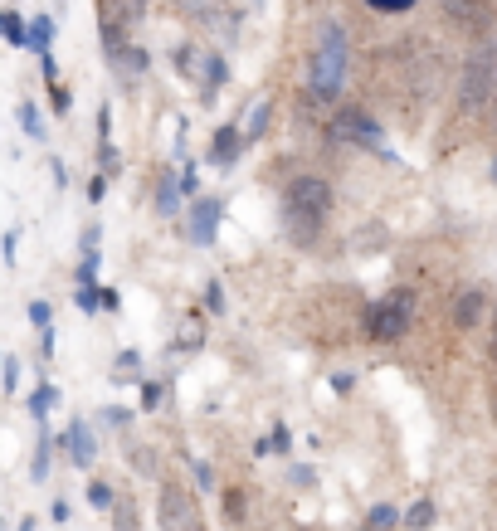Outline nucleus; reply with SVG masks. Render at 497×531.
<instances>
[{
    "instance_id": "1",
    "label": "nucleus",
    "mask_w": 497,
    "mask_h": 531,
    "mask_svg": "<svg viewBox=\"0 0 497 531\" xmlns=\"http://www.w3.org/2000/svg\"><path fill=\"white\" fill-rule=\"evenodd\" d=\"M346 69H351V49H346L342 25H327L322 39H317V49H312V98L317 103H332L342 93Z\"/></svg>"
},
{
    "instance_id": "2",
    "label": "nucleus",
    "mask_w": 497,
    "mask_h": 531,
    "mask_svg": "<svg viewBox=\"0 0 497 531\" xmlns=\"http://www.w3.org/2000/svg\"><path fill=\"white\" fill-rule=\"evenodd\" d=\"M327 210H332V186L322 176H298L283 195V215H288L293 234H303V239L327 220Z\"/></svg>"
},
{
    "instance_id": "3",
    "label": "nucleus",
    "mask_w": 497,
    "mask_h": 531,
    "mask_svg": "<svg viewBox=\"0 0 497 531\" xmlns=\"http://www.w3.org/2000/svg\"><path fill=\"white\" fill-rule=\"evenodd\" d=\"M410 322H415V298L400 288V293H385L381 303L371 307L366 332H371L376 342H395V337H405V332H410Z\"/></svg>"
},
{
    "instance_id": "4",
    "label": "nucleus",
    "mask_w": 497,
    "mask_h": 531,
    "mask_svg": "<svg viewBox=\"0 0 497 531\" xmlns=\"http://www.w3.org/2000/svg\"><path fill=\"white\" fill-rule=\"evenodd\" d=\"M493 88H497V44H483L463 64V88H459L463 108H483L493 98Z\"/></svg>"
},
{
    "instance_id": "5",
    "label": "nucleus",
    "mask_w": 497,
    "mask_h": 531,
    "mask_svg": "<svg viewBox=\"0 0 497 531\" xmlns=\"http://www.w3.org/2000/svg\"><path fill=\"white\" fill-rule=\"evenodd\" d=\"M337 137H342V142H361V147H381V127H376L366 113L337 117Z\"/></svg>"
},
{
    "instance_id": "6",
    "label": "nucleus",
    "mask_w": 497,
    "mask_h": 531,
    "mask_svg": "<svg viewBox=\"0 0 497 531\" xmlns=\"http://www.w3.org/2000/svg\"><path fill=\"white\" fill-rule=\"evenodd\" d=\"M215 225H220V205H215V200H200L195 215H191L195 244H215Z\"/></svg>"
},
{
    "instance_id": "7",
    "label": "nucleus",
    "mask_w": 497,
    "mask_h": 531,
    "mask_svg": "<svg viewBox=\"0 0 497 531\" xmlns=\"http://www.w3.org/2000/svg\"><path fill=\"white\" fill-rule=\"evenodd\" d=\"M186 517H191V512H186V497L176 493V488H166V517H161L166 531H186Z\"/></svg>"
},
{
    "instance_id": "8",
    "label": "nucleus",
    "mask_w": 497,
    "mask_h": 531,
    "mask_svg": "<svg viewBox=\"0 0 497 531\" xmlns=\"http://www.w3.org/2000/svg\"><path fill=\"white\" fill-rule=\"evenodd\" d=\"M69 449H74V463H93V439H88V429H83V424L69 429Z\"/></svg>"
},
{
    "instance_id": "9",
    "label": "nucleus",
    "mask_w": 497,
    "mask_h": 531,
    "mask_svg": "<svg viewBox=\"0 0 497 531\" xmlns=\"http://www.w3.org/2000/svg\"><path fill=\"white\" fill-rule=\"evenodd\" d=\"M234 152H239V132H234V127H220V137H215L210 156H215V161H230Z\"/></svg>"
},
{
    "instance_id": "10",
    "label": "nucleus",
    "mask_w": 497,
    "mask_h": 531,
    "mask_svg": "<svg viewBox=\"0 0 497 531\" xmlns=\"http://www.w3.org/2000/svg\"><path fill=\"white\" fill-rule=\"evenodd\" d=\"M395 517H400V512H395L390 502H381V507H371V522H366V531H385V527H395Z\"/></svg>"
},
{
    "instance_id": "11",
    "label": "nucleus",
    "mask_w": 497,
    "mask_h": 531,
    "mask_svg": "<svg viewBox=\"0 0 497 531\" xmlns=\"http://www.w3.org/2000/svg\"><path fill=\"white\" fill-rule=\"evenodd\" d=\"M478 307H483V298H478V293H468V298H459V307H454V317H459V327H473V317H478Z\"/></svg>"
},
{
    "instance_id": "12",
    "label": "nucleus",
    "mask_w": 497,
    "mask_h": 531,
    "mask_svg": "<svg viewBox=\"0 0 497 531\" xmlns=\"http://www.w3.org/2000/svg\"><path fill=\"white\" fill-rule=\"evenodd\" d=\"M54 400H59V395H54V385H39V390H35V400H30V410H35V415L44 419L49 410H54Z\"/></svg>"
},
{
    "instance_id": "13",
    "label": "nucleus",
    "mask_w": 497,
    "mask_h": 531,
    "mask_svg": "<svg viewBox=\"0 0 497 531\" xmlns=\"http://www.w3.org/2000/svg\"><path fill=\"white\" fill-rule=\"evenodd\" d=\"M264 117H268V103H254V117H249V127H244V132H249V137H259V132H264Z\"/></svg>"
},
{
    "instance_id": "14",
    "label": "nucleus",
    "mask_w": 497,
    "mask_h": 531,
    "mask_svg": "<svg viewBox=\"0 0 497 531\" xmlns=\"http://www.w3.org/2000/svg\"><path fill=\"white\" fill-rule=\"evenodd\" d=\"M30 44H35L39 54L49 49V20H35V35H30Z\"/></svg>"
},
{
    "instance_id": "15",
    "label": "nucleus",
    "mask_w": 497,
    "mask_h": 531,
    "mask_svg": "<svg viewBox=\"0 0 497 531\" xmlns=\"http://www.w3.org/2000/svg\"><path fill=\"white\" fill-rule=\"evenodd\" d=\"M429 522H434V507H429V502H420V507L410 512V527H429Z\"/></svg>"
},
{
    "instance_id": "16",
    "label": "nucleus",
    "mask_w": 497,
    "mask_h": 531,
    "mask_svg": "<svg viewBox=\"0 0 497 531\" xmlns=\"http://www.w3.org/2000/svg\"><path fill=\"white\" fill-rule=\"evenodd\" d=\"M20 122H25V132H30V137H39V132H44V127H39V117H35V108H30V103H25V108H20Z\"/></svg>"
},
{
    "instance_id": "17",
    "label": "nucleus",
    "mask_w": 497,
    "mask_h": 531,
    "mask_svg": "<svg viewBox=\"0 0 497 531\" xmlns=\"http://www.w3.org/2000/svg\"><path fill=\"white\" fill-rule=\"evenodd\" d=\"M30 322H35L39 332H49V307H44V303H30Z\"/></svg>"
},
{
    "instance_id": "18",
    "label": "nucleus",
    "mask_w": 497,
    "mask_h": 531,
    "mask_svg": "<svg viewBox=\"0 0 497 531\" xmlns=\"http://www.w3.org/2000/svg\"><path fill=\"white\" fill-rule=\"evenodd\" d=\"M93 507H113V488H103V483H93Z\"/></svg>"
},
{
    "instance_id": "19",
    "label": "nucleus",
    "mask_w": 497,
    "mask_h": 531,
    "mask_svg": "<svg viewBox=\"0 0 497 531\" xmlns=\"http://www.w3.org/2000/svg\"><path fill=\"white\" fill-rule=\"evenodd\" d=\"M415 0H371V10H410Z\"/></svg>"
},
{
    "instance_id": "20",
    "label": "nucleus",
    "mask_w": 497,
    "mask_h": 531,
    "mask_svg": "<svg viewBox=\"0 0 497 531\" xmlns=\"http://www.w3.org/2000/svg\"><path fill=\"white\" fill-rule=\"evenodd\" d=\"M49 473V444H39V454H35V478H44Z\"/></svg>"
},
{
    "instance_id": "21",
    "label": "nucleus",
    "mask_w": 497,
    "mask_h": 531,
    "mask_svg": "<svg viewBox=\"0 0 497 531\" xmlns=\"http://www.w3.org/2000/svg\"><path fill=\"white\" fill-rule=\"evenodd\" d=\"M5 35H10V44H20V39H25V30H20V20H15V15H5Z\"/></svg>"
},
{
    "instance_id": "22",
    "label": "nucleus",
    "mask_w": 497,
    "mask_h": 531,
    "mask_svg": "<svg viewBox=\"0 0 497 531\" xmlns=\"http://www.w3.org/2000/svg\"><path fill=\"white\" fill-rule=\"evenodd\" d=\"M142 405H147V410L161 405V385H147V390H142Z\"/></svg>"
},
{
    "instance_id": "23",
    "label": "nucleus",
    "mask_w": 497,
    "mask_h": 531,
    "mask_svg": "<svg viewBox=\"0 0 497 531\" xmlns=\"http://www.w3.org/2000/svg\"><path fill=\"white\" fill-rule=\"evenodd\" d=\"M161 210H176V186H171V181L161 186Z\"/></svg>"
},
{
    "instance_id": "24",
    "label": "nucleus",
    "mask_w": 497,
    "mask_h": 531,
    "mask_svg": "<svg viewBox=\"0 0 497 531\" xmlns=\"http://www.w3.org/2000/svg\"><path fill=\"white\" fill-rule=\"evenodd\" d=\"M20 531H35V517H30V522H25V527H20Z\"/></svg>"
},
{
    "instance_id": "25",
    "label": "nucleus",
    "mask_w": 497,
    "mask_h": 531,
    "mask_svg": "<svg viewBox=\"0 0 497 531\" xmlns=\"http://www.w3.org/2000/svg\"><path fill=\"white\" fill-rule=\"evenodd\" d=\"M493 166H497V161H493ZM493 176H497V171H493Z\"/></svg>"
}]
</instances>
